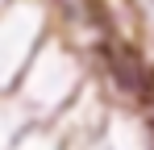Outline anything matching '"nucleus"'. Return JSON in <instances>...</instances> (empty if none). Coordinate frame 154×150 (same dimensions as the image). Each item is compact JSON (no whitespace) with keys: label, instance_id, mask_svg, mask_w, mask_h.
Listing matches in <instances>:
<instances>
[{"label":"nucleus","instance_id":"f257e3e1","mask_svg":"<svg viewBox=\"0 0 154 150\" xmlns=\"http://www.w3.org/2000/svg\"><path fill=\"white\" fill-rule=\"evenodd\" d=\"M108 71H112V79H117L121 92H129V96H137V100L154 96V75L146 71V63L129 46H108Z\"/></svg>","mask_w":154,"mask_h":150}]
</instances>
